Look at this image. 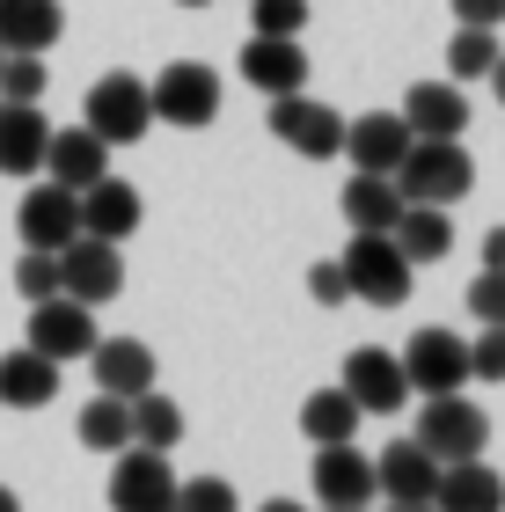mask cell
<instances>
[{
	"label": "cell",
	"instance_id": "obj_1",
	"mask_svg": "<svg viewBox=\"0 0 505 512\" xmlns=\"http://www.w3.org/2000/svg\"><path fill=\"white\" fill-rule=\"evenodd\" d=\"M388 183L403 191V205H454L476 191V161L462 139H410V154L396 161Z\"/></svg>",
	"mask_w": 505,
	"mask_h": 512
},
{
	"label": "cell",
	"instance_id": "obj_2",
	"mask_svg": "<svg viewBox=\"0 0 505 512\" xmlns=\"http://www.w3.org/2000/svg\"><path fill=\"white\" fill-rule=\"evenodd\" d=\"M418 447L440 461H484V447H491V417H484V403H469L462 388L454 395H425L418 403Z\"/></svg>",
	"mask_w": 505,
	"mask_h": 512
},
{
	"label": "cell",
	"instance_id": "obj_3",
	"mask_svg": "<svg viewBox=\"0 0 505 512\" xmlns=\"http://www.w3.org/2000/svg\"><path fill=\"white\" fill-rule=\"evenodd\" d=\"M344 286H352V300H366V308H403L410 300V278H418V264H403V249L388 235H352L337 256Z\"/></svg>",
	"mask_w": 505,
	"mask_h": 512
},
{
	"label": "cell",
	"instance_id": "obj_4",
	"mask_svg": "<svg viewBox=\"0 0 505 512\" xmlns=\"http://www.w3.org/2000/svg\"><path fill=\"white\" fill-rule=\"evenodd\" d=\"M88 132H96L103 139V147H140V139L154 132V103H147V81L140 74H125V66H118V74H103L96 88H88Z\"/></svg>",
	"mask_w": 505,
	"mask_h": 512
},
{
	"label": "cell",
	"instance_id": "obj_5",
	"mask_svg": "<svg viewBox=\"0 0 505 512\" xmlns=\"http://www.w3.org/2000/svg\"><path fill=\"white\" fill-rule=\"evenodd\" d=\"M147 103H154V125H183V132H205L220 118V74L198 59H176L147 81Z\"/></svg>",
	"mask_w": 505,
	"mask_h": 512
},
{
	"label": "cell",
	"instance_id": "obj_6",
	"mask_svg": "<svg viewBox=\"0 0 505 512\" xmlns=\"http://www.w3.org/2000/svg\"><path fill=\"white\" fill-rule=\"evenodd\" d=\"M110 512H176V469L154 447L110 454Z\"/></svg>",
	"mask_w": 505,
	"mask_h": 512
},
{
	"label": "cell",
	"instance_id": "obj_7",
	"mask_svg": "<svg viewBox=\"0 0 505 512\" xmlns=\"http://www.w3.org/2000/svg\"><path fill=\"white\" fill-rule=\"evenodd\" d=\"M271 139L293 147L301 161H330L337 139H344V110L315 103L308 88H293V96H271Z\"/></svg>",
	"mask_w": 505,
	"mask_h": 512
},
{
	"label": "cell",
	"instance_id": "obj_8",
	"mask_svg": "<svg viewBox=\"0 0 505 512\" xmlns=\"http://www.w3.org/2000/svg\"><path fill=\"white\" fill-rule=\"evenodd\" d=\"M403 366V381L410 395H454V388H469V337H454V330H418L396 352Z\"/></svg>",
	"mask_w": 505,
	"mask_h": 512
},
{
	"label": "cell",
	"instance_id": "obj_9",
	"mask_svg": "<svg viewBox=\"0 0 505 512\" xmlns=\"http://www.w3.org/2000/svg\"><path fill=\"white\" fill-rule=\"evenodd\" d=\"M96 308H81V300H66V293H52V300H37L30 308V330H22V344L30 352H44L52 366H66V359H88L96 352Z\"/></svg>",
	"mask_w": 505,
	"mask_h": 512
},
{
	"label": "cell",
	"instance_id": "obj_10",
	"mask_svg": "<svg viewBox=\"0 0 505 512\" xmlns=\"http://www.w3.org/2000/svg\"><path fill=\"white\" fill-rule=\"evenodd\" d=\"M59 286H66V300H81V308L118 300V293H125V256H118V242L74 235V242L59 249Z\"/></svg>",
	"mask_w": 505,
	"mask_h": 512
},
{
	"label": "cell",
	"instance_id": "obj_11",
	"mask_svg": "<svg viewBox=\"0 0 505 512\" xmlns=\"http://www.w3.org/2000/svg\"><path fill=\"white\" fill-rule=\"evenodd\" d=\"M15 235H22V249H66L81 235V191H66V183H30V198H22V213H15Z\"/></svg>",
	"mask_w": 505,
	"mask_h": 512
},
{
	"label": "cell",
	"instance_id": "obj_12",
	"mask_svg": "<svg viewBox=\"0 0 505 512\" xmlns=\"http://www.w3.org/2000/svg\"><path fill=\"white\" fill-rule=\"evenodd\" d=\"M366 417H388V410H403L410 403V381H403V366L396 352H381V344H359L352 359H344V381H337Z\"/></svg>",
	"mask_w": 505,
	"mask_h": 512
},
{
	"label": "cell",
	"instance_id": "obj_13",
	"mask_svg": "<svg viewBox=\"0 0 505 512\" xmlns=\"http://www.w3.org/2000/svg\"><path fill=\"white\" fill-rule=\"evenodd\" d=\"M337 154L352 161L359 176H396V161L410 154V125L396 118V110H366L359 125H344Z\"/></svg>",
	"mask_w": 505,
	"mask_h": 512
},
{
	"label": "cell",
	"instance_id": "obj_14",
	"mask_svg": "<svg viewBox=\"0 0 505 512\" xmlns=\"http://www.w3.org/2000/svg\"><path fill=\"white\" fill-rule=\"evenodd\" d=\"M432 483H440V461H432L418 439H388L374 454V498L388 505H432Z\"/></svg>",
	"mask_w": 505,
	"mask_h": 512
},
{
	"label": "cell",
	"instance_id": "obj_15",
	"mask_svg": "<svg viewBox=\"0 0 505 512\" xmlns=\"http://www.w3.org/2000/svg\"><path fill=\"white\" fill-rule=\"evenodd\" d=\"M396 118L410 125V139H462L469 132V96H462V81H410V96Z\"/></svg>",
	"mask_w": 505,
	"mask_h": 512
},
{
	"label": "cell",
	"instance_id": "obj_16",
	"mask_svg": "<svg viewBox=\"0 0 505 512\" xmlns=\"http://www.w3.org/2000/svg\"><path fill=\"white\" fill-rule=\"evenodd\" d=\"M140 220H147V198L132 191L125 176H96V183L81 191V235H96V242H125Z\"/></svg>",
	"mask_w": 505,
	"mask_h": 512
},
{
	"label": "cell",
	"instance_id": "obj_17",
	"mask_svg": "<svg viewBox=\"0 0 505 512\" xmlns=\"http://www.w3.org/2000/svg\"><path fill=\"white\" fill-rule=\"evenodd\" d=\"M315 498L323 505H374V454H359L352 439L337 447H315Z\"/></svg>",
	"mask_w": 505,
	"mask_h": 512
},
{
	"label": "cell",
	"instance_id": "obj_18",
	"mask_svg": "<svg viewBox=\"0 0 505 512\" xmlns=\"http://www.w3.org/2000/svg\"><path fill=\"white\" fill-rule=\"evenodd\" d=\"M242 81L257 88V96H293V88H308V52H301V37H249Z\"/></svg>",
	"mask_w": 505,
	"mask_h": 512
},
{
	"label": "cell",
	"instance_id": "obj_19",
	"mask_svg": "<svg viewBox=\"0 0 505 512\" xmlns=\"http://www.w3.org/2000/svg\"><path fill=\"white\" fill-rule=\"evenodd\" d=\"M88 366H96V395H118V403H132V395L154 388V352L140 337H96Z\"/></svg>",
	"mask_w": 505,
	"mask_h": 512
},
{
	"label": "cell",
	"instance_id": "obj_20",
	"mask_svg": "<svg viewBox=\"0 0 505 512\" xmlns=\"http://www.w3.org/2000/svg\"><path fill=\"white\" fill-rule=\"evenodd\" d=\"M44 176L66 183V191H88L96 176H110V147L88 125H66V132L44 139Z\"/></svg>",
	"mask_w": 505,
	"mask_h": 512
},
{
	"label": "cell",
	"instance_id": "obj_21",
	"mask_svg": "<svg viewBox=\"0 0 505 512\" xmlns=\"http://www.w3.org/2000/svg\"><path fill=\"white\" fill-rule=\"evenodd\" d=\"M432 512H505V476L491 461H447L432 483Z\"/></svg>",
	"mask_w": 505,
	"mask_h": 512
},
{
	"label": "cell",
	"instance_id": "obj_22",
	"mask_svg": "<svg viewBox=\"0 0 505 512\" xmlns=\"http://www.w3.org/2000/svg\"><path fill=\"white\" fill-rule=\"evenodd\" d=\"M44 139H52V125L37 103H0V176H37Z\"/></svg>",
	"mask_w": 505,
	"mask_h": 512
},
{
	"label": "cell",
	"instance_id": "obj_23",
	"mask_svg": "<svg viewBox=\"0 0 505 512\" xmlns=\"http://www.w3.org/2000/svg\"><path fill=\"white\" fill-rule=\"evenodd\" d=\"M59 395V366L30 352V344H15V352H0V403L8 410H44Z\"/></svg>",
	"mask_w": 505,
	"mask_h": 512
},
{
	"label": "cell",
	"instance_id": "obj_24",
	"mask_svg": "<svg viewBox=\"0 0 505 512\" xmlns=\"http://www.w3.org/2000/svg\"><path fill=\"white\" fill-rule=\"evenodd\" d=\"M337 205H344V220H352V235H388L396 227V213H403V191L388 176H344V191H337Z\"/></svg>",
	"mask_w": 505,
	"mask_h": 512
},
{
	"label": "cell",
	"instance_id": "obj_25",
	"mask_svg": "<svg viewBox=\"0 0 505 512\" xmlns=\"http://www.w3.org/2000/svg\"><path fill=\"white\" fill-rule=\"evenodd\" d=\"M59 30V0H0V52H52Z\"/></svg>",
	"mask_w": 505,
	"mask_h": 512
},
{
	"label": "cell",
	"instance_id": "obj_26",
	"mask_svg": "<svg viewBox=\"0 0 505 512\" xmlns=\"http://www.w3.org/2000/svg\"><path fill=\"white\" fill-rule=\"evenodd\" d=\"M388 242L403 249V264H440V256L454 249V220H447V205H403L396 227H388Z\"/></svg>",
	"mask_w": 505,
	"mask_h": 512
},
{
	"label": "cell",
	"instance_id": "obj_27",
	"mask_svg": "<svg viewBox=\"0 0 505 512\" xmlns=\"http://www.w3.org/2000/svg\"><path fill=\"white\" fill-rule=\"evenodd\" d=\"M359 403L344 388H315L308 403H301V439H315V447H337V439H352L359 432Z\"/></svg>",
	"mask_w": 505,
	"mask_h": 512
},
{
	"label": "cell",
	"instance_id": "obj_28",
	"mask_svg": "<svg viewBox=\"0 0 505 512\" xmlns=\"http://www.w3.org/2000/svg\"><path fill=\"white\" fill-rule=\"evenodd\" d=\"M132 447H154V454H169L176 439H183V410L169 403L162 388H147V395H132Z\"/></svg>",
	"mask_w": 505,
	"mask_h": 512
},
{
	"label": "cell",
	"instance_id": "obj_29",
	"mask_svg": "<svg viewBox=\"0 0 505 512\" xmlns=\"http://www.w3.org/2000/svg\"><path fill=\"white\" fill-rule=\"evenodd\" d=\"M81 447L88 454H118V447H132V410L118 403V395H96V403H81Z\"/></svg>",
	"mask_w": 505,
	"mask_h": 512
},
{
	"label": "cell",
	"instance_id": "obj_30",
	"mask_svg": "<svg viewBox=\"0 0 505 512\" xmlns=\"http://www.w3.org/2000/svg\"><path fill=\"white\" fill-rule=\"evenodd\" d=\"M498 66V30H454L447 44V81H484Z\"/></svg>",
	"mask_w": 505,
	"mask_h": 512
},
{
	"label": "cell",
	"instance_id": "obj_31",
	"mask_svg": "<svg viewBox=\"0 0 505 512\" xmlns=\"http://www.w3.org/2000/svg\"><path fill=\"white\" fill-rule=\"evenodd\" d=\"M44 52H8L0 59V103H44Z\"/></svg>",
	"mask_w": 505,
	"mask_h": 512
},
{
	"label": "cell",
	"instance_id": "obj_32",
	"mask_svg": "<svg viewBox=\"0 0 505 512\" xmlns=\"http://www.w3.org/2000/svg\"><path fill=\"white\" fill-rule=\"evenodd\" d=\"M15 293L30 300V308H37V300H52V293H66V286H59V256H52V249H22V264H15Z\"/></svg>",
	"mask_w": 505,
	"mask_h": 512
},
{
	"label": "cell",
	"instance_id": "obj_33",
	"mask_svg": "<svg viewBox=\"0 0 505 512\" xmlns=\"http://www.w3.org/2000/svg\"><path fill=\"white\" fill-rule=\"evenodd\" d=\"M257 37H301L308 30V0H249Z\"/></svg>",
	"mask_w": 505,
	"mask_h": 512
},
{
	"label": "cell",
	"instance_id": "obj_34",
	"mask_svg": "<svg viewBox=\"0 0 505 512\" xmlns=\"http://www.w3.org/2000/svg\"><path fill=\"white\" fill-rule=\"evenodd\" d=\"M469 381H505V322H476V344H469Z\"/></svg>",
	"mask_w": 505,
	"mask_h": 512
},
{
	"label": "cell",
	"instance_id": "obj_35",
	"mask_svg": "<svg viewBox=\"0 0 505 512\" xmlns=\"http://www.w3.org/2000/svg\"><path fill=\"white\" fill-rule=\"evenodd\" d=\"M176 512H242V505L220 476H191V483H176Z\"/></svg>",
	"mask_w": 505,
	"mask_h": 512
},
{
	"label": "cell",
	"instance_id": "obj_36",
	"mask_svg": "<svg viewBox=\"0 0 505 512\" xmlns=\"http://www.w3.org/2000/svg\"><path fill=\"white\" fill-rule=\"evenodd\" d=\"M469 315L476 322H505V271H476L469 278Z\"/></svg>",
	"mask_w": 505,
	"mask_h": 512
},
{
	"label": "cell",
	"instance_id": "obj_37",
	"mask_svg": "<svg viewBox=\"0 0 505 512\" xmlns=\"http://www.w3.org/2000/svg\"><path fill=\"white\" fill-rule=\"evenodd\" d=\"M308 300H315V308H344V300H352V286H344V271H337V256H323V264L308 271Z\"/></svg>",
	"mask_w": 505,
	"mask_h": 512
},
{
	"label": "cell",
	"instance_id": "obj_38",
	"mask_svg": "<svg viewBox=\"0 0 505 512\" xmlns=\"http://www.w3.org/2000/svg\"><path fill=\"white\" fill-rule=\"evenodd\" d=\"M454 22H462V30H498L505 0H454Z\"/></svg>",
	"mask_w": 505,
	"mask_h": 512
},
{
	"label": "cell",
	"instance_id": "obj_39",
	"mask_svg": "<svg viewBox=\"0 0 505 512\" xmlns=\"http://www.w3.org/2000/svg\"><path fill=\"white\" fill-rule=\"evenodd\" d=\"M484 271H505V227H491V235H484Z\"/></svg>",
	"mask_w": 505,
	"mask_h": 512
},
{
	"label": "cell",
	"instance_id": "obj_40",
	"mask_svg": "<svg viewBox=\"0 0 505 512\" xmlns=\"http://www.w3.org/2000/svg\"><path fill=\"white\" fill-rule=\"evenodd\" d=\"M491 88H498V103H505V52H498V66H491V74H484Z\"/></svg>",
	"mask_w": 505,
	"mask_h": 512
},
{
	"label": "cell",
	"instance_id": "obj_41",
	"mask_svg": "<svg viewBox=\"0 0 505 512\" xmlns=\"http://www.w3.org/2000/svg\"><path fill=\"white\" fill-rule=\"evenodd\" d=\"M257 512H301V505H293V498H264Z\"/></svg>",
	"mask_w": 505,
	"mask_h": 512
},
{
	"label": "cell",
	"instance_id": "obj_42",
	"mask_svg": "<svg viewBox=\"0 0 505 512\" xmlns=\"http://www.w3.org/2000/svg\"><path fill=\"white\" fill-rule=\"evenodd\" d=\"M0 512H22V498L8 491V483H0Z\"/></svg>",
	"mask_w": 505,
	"mask_h": 512
},
{
	"label": "cell",
	"instance_id": "obj_43",
	"mask_svg": "<svg viewBox=\"0 0 505 512\" xmlns=\"http://www.w3.org/2000/svg\"><path fill=\"white\" fill-rule=\"evenodd\" d=\"M388 512H432V505H388Z\"/></svg>",
	"mask_w": 505,
	"mask_h": 512
},
{
	"label": "cell",
	"instance_id": "obj_44",
	"mask_svg": "<svg viewBox=\"0 0 505 512\" xmlns=\"http://www.w3.org/2000/svg\"><path fill=\"white\" fill-rule=\"evenodd\" d=\"M323 512H366V505H323Z\"/></svg>",
	"mask_w": 505,
	"mask_h": 512
},
{
	"label": "cell",
	"instance_id": "obj_45",
	"mask_svg": "<svg viewBox=\"0 0 505 512\" xmlns=\"http://www.w3.org/2000/svg\"><path fill=\"white\" fill-rule=\"evenodd\" d=\"M176 8H205V0H176Z\"/></svg>",
	"mask_w": 505,
	"mask_h": 512
},
{
	"label": "cell",
	"instance_id": "obj_46",
	"mask_svg": "<svg viewBox=\"0 0 505 512\" xmlns=\"http://www.w3.org/2000/svg\"><path fill=\"white\" fill-rule=\"evenodd\" d=\"M0 59H8V52H0Z\"/></svg>",
	"mask_w": 505,
	"mask_h": 512
}]
</instances>
